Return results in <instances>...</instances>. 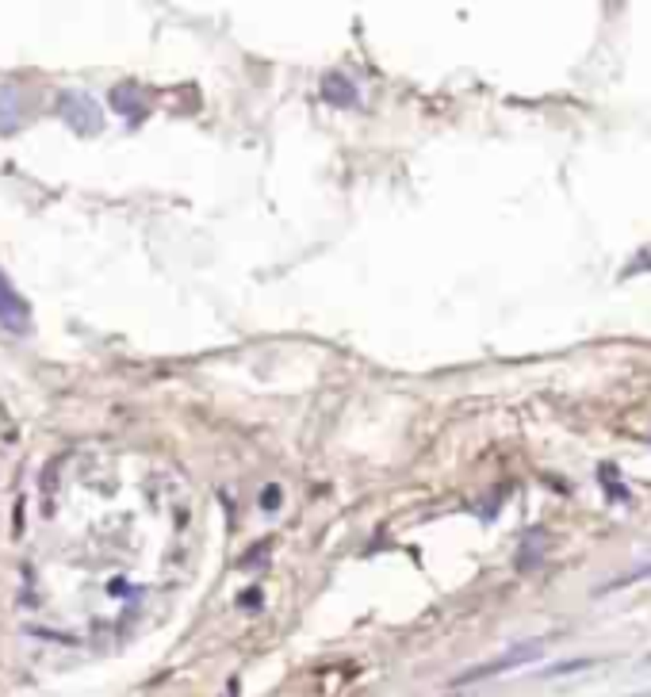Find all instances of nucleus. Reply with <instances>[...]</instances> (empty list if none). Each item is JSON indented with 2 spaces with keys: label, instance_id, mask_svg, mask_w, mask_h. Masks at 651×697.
I'll return each mask as SVG.
<instances>
[{
  "label": "nucleus",
  "instance_id": "4",
  "mask_svg": "<svg viewBox=\"0 0 651 697\" xmlns=\"http://www.w3.org/2000/svg\"><path fill=\"white\" fill-rule=\"evenodd\" d=\"M322 96H326V103H334V108H353V103L361 100V92H356V84L349 77L329 73V77L322 81Z\"/></svg>",
  "mask_w": 651,
  "mask_h": 697
},
{
  "label": "nucleus",
  "instance_id": "2",
  "mask_svg": "<svg viewBox=\"0 0 651 697\" xmlns=\"http://www.w3.org/2000/svg\"><path fill=\"white\" fill-rule=\"evenodd\" d=\"M544 644H536V640H529V644H517L514 652L498 655L494 663H483V667H471L468 674H460V682H479V678H490V674H502V671H514V667H525L533 663V659H540Z\"/></svg>",
  "mask_w": 651,
  "mask_h": 697
},
{
  "label": "nucleus",
  "instance_id": "6",
  "mask_svg": "<svg viewBox=\"0 0 651 697\" xmlns=\"http://www.w3.org/2000/svg\"><path fill=\"white\" fill-rule=\"evenodd\" d=\"M644 579H651V563H644L640 571H628V574H621V579H613L606 590H621V586H632V582H644Z\"/></svg>",
  "mask_w": 651,
  "mask_h": 697
},
{
  "label": "nucleus",
  "instance_id": "1",
  "mask_svg": "<svg viewBox=\"0 0 651 697\" xmlns=\"http://www.w3.org/2000/svg\"><path fill=\"white\" fill-rule=\"evenodd\" d=\"M62 119L77 138H92L100 130V103L89 92H65L62 96Z\"/></svg>",
  "mask_w": 651,
  "mask_h": 697
},
{
  "label": "nucleus",
  "instance_id": "9",
  "mask_svg": "<svg viewBox=\"0 0 651 697\" xmlns=\"http://www.w3.org/2000/svg\"><path fill=\"white\" fill-rule=\"evenodd\" d=\"M647 663H651V655H647Z\"/></svg>",
  "mask_w": 651,
  "mask_h": 697
},
{
  "label": "nucleus",
  "instance_id": "8",
  "mask_svg": "<svg viewBox=\"0 0 651 697\" xmlns=\"http://www.w3.org/2000/svg\"><path fill=\"white\" fill-rule=\"evenodd\" d=\"M636 697H651V693H636Z\"/></svg>",
  "mask_w": 651,
  "mask_h": 697
},
{
  "label": "nucleus",
  "instance_id": "5",
  "mask_svg": "<svg viewBox=\"0 0 651 697\" xmlns=\"http://www.w3.org/2000/svg\"><path fill=\"white\" fill-rule=\"evenodd\" d=\"M20 123H23V115H20V108H16V89L4 84V89H0V135H16Z\"/></svg>",
  "mask_w": 651,
  "mask_h": 697
},
{
  "label": "nucleus",
  "instance_id": "3",
  "mask_svg": "<svg viewBox=\"0 0 651 697\" xmlns=\"http://www.w3.org/2000/svg\"><path fill=\"white\" fill-rule=\"evenodd\" d=\"M0 326L12 329V334H27L31 329V307L20 291L12 288V280L0 272Z\"/></svg>",
  "mask_w": 651,
  "mask_h": 697
},
{
  "label": "nucleus",
  "instance_id": "7",
  "mask_svg": "<svg viewBox=\"0 0 651 697\" xmlns=\"http://www.w3.org/2000/svg\"><path fill=\"white\" fill-rule=\"evenodd\" d=\"M594 659H574V663H560V667H548V674H567V671H587Z\"/></svg>",
  "mask_w": 651,
  "mask_h": 697
}]
</instances>
